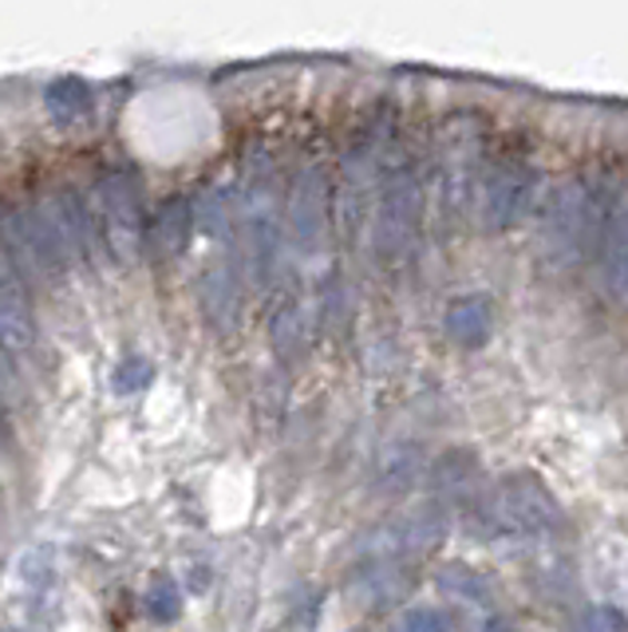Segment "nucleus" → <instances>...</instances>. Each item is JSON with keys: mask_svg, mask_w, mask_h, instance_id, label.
Instances as JSON below:
<instances>
[{"mask_svg": "<svg viewBox=\"0 0 628 632\" xmlns=\"http://www.w3.org/2000/svg\"><path fill=\"white\" fill-rule=\"evenodd\" d=\"M324 226V174L305 171L296 179L293 198H288V234H293L296 249H313Z\"/></svg>", "mask_w": 628, "mask_h": 632, "instance_id": "obj_6", "label": "nucleus"}, {"mask_svg": "<svg viewBox=\"0 0 628 632\" xmlns=\"http://www.w3.org/2000/svg\"><path fill=\"white\" fill-rule=\"evenodd\" d=\"M190 226H194V206H190L186 198H171V202H166V206L159 210V217H154L151 237H146L154 262H174V257L186 249Z\"/></svg>", "mask_w": 628, "mask_h": 632, "instance_id": "obj_8", "label": "nucleus"}, {"mask_svg": "<svg viewBox=\"0 0 628 632\" xmlns=\"http://www.w3.org/2000/svg\"><path fill=\"white\" fill-rule=\"evenodd\" d=\"M91 108V91L88 83L80 80H55L52 88H48V111H52L55 119H80L83 111Z\"/></svg>", "mask_w": 628, "mask_h": 632, "instance_id": "obj_12", "label": "nucleus"}, {"mask_svg": "<svg viewBox=\"0 0 628 632\" xmlns=\"http://www.w3.org/2000/svg\"><path fill=\"white\" fill-rule=\"evenodd\" d=\"M419 222V182L412 174H395L379 194V214H376V242L384 253H399L415 234Z\"/></svg>", "mask_w": 628, "mask_h": 632, "instance_id": "obj_5", "label": "nucleus"}, {"mask_svg": "<svg viewBox=\"0 0 628 632\" xmlns=\"http://www.w3.org/2000/svg\"><path fill=\"white\" fill-rule=\"evenodd\" d=\"M601 285L617 300H628V206H617L601 230Z\"/></svg>", "mask_w": 628, "mask_h": 632, "instance_id": "obj_7", "label": "nucleus"}, {"mask_svg": "<svg viewBox=\"0 0 628 632\" xmlns=\"http://www.w3.org/2000/svg\"><path fill=\"white\" fill-rule=\"evenodd\" d=\"M534 198V174L521 166H498L483 182V198H478V222L483 230H506L526 214Z\"/></svg>", "mask_w": 628, "mask_h": 632, "instance_id": "obj_4", "label": "nucleus"}, {"mask_svg": "<svg viewBox=\"0 0 628 632\" xmlns=\"http://www.w3.org/2000/svg\"><path fill=\"white\" fill-rule=\"evenodd\" d=\"M245 237H250V277L257 289H265L273 262H277V217H273L270 206L250 210V217H245Z\"/></svg>", "mask_w": 628, "mask_h": 632, "instance_id": "obj_9", "label": "nucleus"}, {"mask_svg": "<svg viewBox=\"0 0 628 632\" xmlns=\"http://www.w3.org/2000/svg\"><path fill=\"white\" fill-rule=\"evenodd\" d=\"M0 328H4V344H9V348H24V344L32 340L28 297L17 285V273H12L9 253H4V285H0Z\"/></svg>", "mask_w": 628, "mask_h": 632, "instance_id": "obj_10", "label": "nucleus"}, {"mask_svg": "<svg viewBox=\"0 0 628 632\" xmlns=\"http://www.w3.org/2000/svg\"><path fill=\"white\" fill-rule=\"evenodd\" d=\"M179 605H182L179 585H174L171 578L154 581L151 585V613L159 616V621H174V616H179Z\"/></svg>", "mask_w": 628, "mask_h": 632, "instance_id": "obj_14", "label": "nucleus"}, {"mask_svg": "<svg viewBox=\"0 0 628 632\" xmlns=\"http://www.w3.org/2000/svg\"><path fill=\"white\" fill-rule=\"evenodd\" d=\"M617 210L612 198H592L581 182H561L541 210V237L557 262H577L592 242H601V230Z\"/></svg>", "mask_w": 628, "mask_h": 632, "instance_id": "obj_1", "label": "nucleus"}, {"mask_svg": "<svg viewBox=\"0 0 628 632\" xmlns=\"http://www.w3.org/2000/svg\"><path fill=\"white\" fill-rule=\"evenodd\" d=\"M395 632H447V621H443L435 609H412Z\"/></svg>", "mask_w": 628, "mask_h": 632, "instance_id": "obj_15", "label": "nucleus"}, {"mask_svg": "<svg viewBox=\"0 0 628 632\" xmlns=\"http://www.w3.org/2000/svg\"><path fill=\"white\" fill-rule=\"evenodd\" d=\"M151 376H154V368L143 360V356H126V360L115 368V379H111V384H115V391H123V396H126V391L143 388Z\"/></svg>", "mask_w": 628, "mask_h": 632, "instance_id": "obj_13", "label": "nucleus"}, {"mask_svg": "<svg viewBox=\"0 0 628 632\" xmlns=\"http://www.w3.org/2000/svg\"><path fill=\"white\" fill-rule=\"evenodd\" d=\"M99 214H103V237L119 262H135L143 249V210L131 179L108 174L99 186Z\"/></svg>", "mask_w": 628, "mask_h": 632, "instance_id": "obj_3", "label": "nucleus"}, {"mask_svg": "<svg viewBox=\"0 0 628 632\" xmlns=\"http://www.w3.org/2000/svg\"><path fill=\"white\" fill-rule=\"evenodd\" d=\"M486 514H490V522L498 530L541 533L546 526L557 522V506L554 495L541 487V479H534V475H510V479L498 482Z\"/></svg>", "mask_w": 628, "mask_h": 632, "instance_id": "obj_2", "label": "nucleus"}, {"mask_svg": "<svg viewBox=\"0 0 628 632\" xmlns=\"http://www.w3.org/2000/svg\"><path fill=\"white\" fill-rule=\"evenodd\" d=\"M490 328H494V313H490V305H486L483 297H463V300H455V305H450L447 333L455 336L458 344L478 348V344H486Z\"/></svg>", "mask_w": 628, "mask_h": 632, "instance_id": "obj_11", "label": "nucleus"}, {"mask_svg": "<svg viewBox=\"0 0 628 632\" xmlns=\"http://www.w3.org/2000/svg\"><path fill=\"white\" fill-rule=\"evenodd\" d=\"M490 632H510V629H498V624H494V629Z\"/></svg>", "mask_w": 628, "mask_h": 632, "instance_id": "obj_16", "label": "nucleus"}]
</instances>
